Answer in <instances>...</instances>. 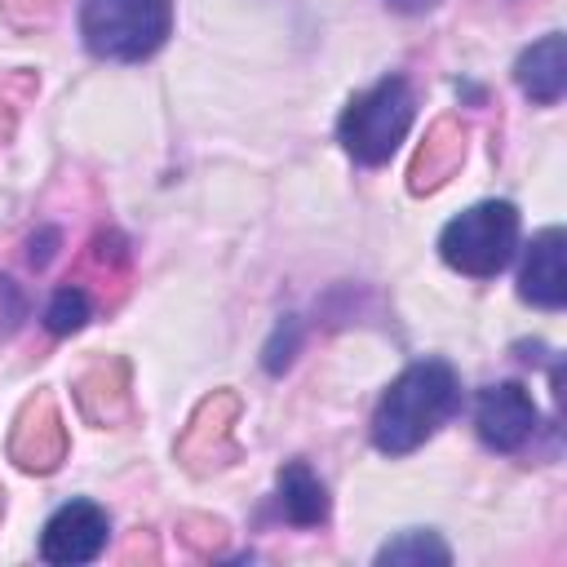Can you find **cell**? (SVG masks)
Returning a JSON list of instances; mask_svg holds the SVG:
<instances>
[{"instance_id":"6da1fadb","label":"cell","mask_w":567,"mask_h":567,"mask_svg":"<svg viewBox=\"0 0 567 567\" xmlns=\"http://www.w3.org/2000/svg\"><path fill=\"white\" fill-rule=\"evenodd\" d=\"M456 403H461V390H456V372L447 363H439V359L412 363L377 403L372 443L385 456H403V452L421 447L456 412Z\"/></svg>"},{"instance_id":"7a4b0ae2","label":"cell","mask_w":567,"mask_h":567,"mask_svg":"<svg viewBox=\"0 0 567 567\" xmlns=\"http://www.w3.org/2000/svg\"><path fill=\"white\" fill-rule=\"evenodd\" d=\"M173 31V0H84L80 35L89 53L111 62L151 58Z\"/></svg>"},{"instance_id":"3957f363","label":"cell","mask_w":567,"mask_h":567,"mask_svg":"<svg viewBox=\"0 0 567 567\" xmlns=\"http://www.w3.org/2000/svg\"><path fill=\"white\" fill-rule=\"evenodd\" d=\"M412 115H416V97H412L408 80L390 75V80L372 84L368 93L350 97V106L341 115V146L359 164H385L394 155V146L408 137Z\"/></svg>"},{"instance_id":"277c9868","label":"cell","mask_w":567,"mask_h":567,"mask_svg":"<svg viewBox=\"0 0 567 567\" xmlns=\"http://www.w3.org/2000/svg\"><path fill=\"white\" fill-rule=\"evenodd\" d=\"M514 244H518V213L505 199H487V204L465 208L439 235L443 261L470 279H487V275L505 270V261L514 257Z\"/></svg>"},{"instance_id":"5b68a950","label":"cell","mask_w":567,"mask_h":567,"mask_svg":"<svg viewBox=\"0 0 567 567\" xmlns=\"http://www.w3.org/2000/svg\"><path fill=\"white\" fill-rule=\"evenodd\" d=\"M235 421H239V394L235 390H213L177 434V465L190 474H213L226 470L239 447H235Z\"/></svg>"},{"instance_id":"8992f818","label":"cell","mask_w":567,"mask_h":567,"mask_svg":"<svg viewBox=\"0 0 567 567\" xmlns=\"http://www.w3.org/2000/svg\"><path fill=\"white\" fill-rule=\"evenodd\" d=\"M66 425H62V412L53 403V394H31L22 403V412L13 416V430H9V461L27 474H49L66 461Z\"/></svg>"},{"instance_id":"52a82bcc","label":"cell","mask_w":567,"mask_h":567,"mask_svg":"<svg viewBox=\"0 0 567 567\" xmlns=\"http://www.w3.org/2000/svg\"><path fill=\"white\" fill-rule=\"evenodd\" d=\"M474 425H478V439L496 452H514L532 439L536 430V403L532 394L518 385V381H501V385H487L478 394V408H474Z\"/></svg>"},{"instance_id":"ba28073f","label":"cell","mask_w":567,"mask_h":567,"mask_svg":"<svg viewBox=\"0 0 567 567\" xmlns=\"http://www.w3.org/2000/svg\"><path fill=\"white\" fill-rule=\"evenodd\" d=\"M102 545H106V514H102L93 501H71V505H62V509L44 523V536H40L44 563H62V567H75V563L97 558Z\"/></svg>"},{"instance_id":"9c48e42d","label":"cell","mask_w":567,"mask_h":567,"mask_svg":"<svg viewBox=\"0 0 567 567\" xmlns=\"http://www.w3.org/2000/svg\"><path fill=\"white\" fill-rule=\"evenodd\" d=\"M128 275H133V252H128V239L120 235V230H97L84 248H80V257H75V266H71V279L66 284H75V288H93L97 292V301L106 306V301H115L124 288H128Z\"/></svg>"},{"instance_id":"30bf717a","label":"cell","mask_w":567,"mask_h":567,"mask_svg":"<svg viewBox=\"0 0 567 567\" xmlns=\"http://www.w3.org/2000/svg\"><path fill=\"white\" fill-rule=\"evenodd\" d=\"M461 164H465V124L456 115H439L425 128V142L416 146V155L408 164V190L434 195Z\"/></svg>"},{"instance_id":"8fae6325","label":"cell","mask_w":567,"mask_h":567,"mask_svg":"<svg viewBox=\"0 0 567 567\" xmlns=\"http://www.w3.org/2000/svg\"><path fill=\"white\" fill-rule=\"evenodd\" d=\"M567 235L558 226L540 230L527 248V261H523V279H518V292L532 301V306H545V310H558L567 301Z\"/></svg>"},{"instance_id":"7c38bea8","label":"cell","mask_w":567,"mask_h":567,"mask_svg":"<svg viewBox=\"0 0 567 567\" xmlns=\"http://www.w3.org/2000/svg\"><path fill=\"white\" fill-rule=\"evenodd\" d=\"M75 403L93 425H120L128 416V363L124 359H93L75 377Z\"/></svg>"},{"instance_id":"4fadbf2b","label":"cell","mask_w":567,"mask_h":567,"mask_svg":"<svg viewBox=\"0 0 567 567\" xmlns=\"http://www.w3.org/2000/svg\"><path fill=\"white\" fill-rule=\"evenodd\" d=\"M514 75H518V89H523L532 102L554 106V102L563 97V89H567V40H563L558 31L540 35V40L518 58Z\"/></svg>"},{"instance_id":"5bb4252c","label":"cell","mask_w":567,"mask_h":567,"mask_svg":"<svg viewBox=\"0 0 567 567\" xmlns=\"http://www.w3.org/2000/svg\"><path fill=\"white\" fill-rule=\"evenodd\" d=\"M279 505H284V518L297 527H315L328 518V492L301 461H292L279 474Z\"/></svg>"},{"instance_id":"9a60e30c","label":"cell","mask_w":567,"mask_h":567,"mask_svg":"<svg viewBox=\"0 0 567 567\" xmlns=\"http://www.w3.org/2000/svg\"><path fill=\"white\" fill-rule=\"evenodd\" d=\"M177 536L186 540L190 554L217 558V554L226 549V540H230V527H226L221 518H213V514H182V518H177Z\"/></svg>"},{"instance_id":"2e32d148","label":"cell","mask_w":567,"mask_h":567,"mask_svg":"<svg viewBox=\"0 0 567 567\" xmlns=\"http://www.w3.org/2000/svg\"><path fill=\"white\" fill-rule=\"evenodd\" d=\"M452 554H447V545L434 536V532H403L399 540H390L381 554H377V563H447Z\"/></svg>"},{"instance_id":"e0dca14e","label":"cell","mask_w":567,"mask_h":567,"mask_svg":"<svg viewBox=\"0 0 567 567\" xmlns=\"http://www.w3.org/2000/svg\"><path fill=\"white\" fill-rule=\"evenodd\" d=\"M89 310H93L89 292H84V288H75V284H66V288H58V292H53V301H49V310H44V323H49V332L66 337V332L84 328Z\"/></svg>"},{"instance_id":"ac0fdd59","label":"cell","mask_w":567,"mask_h":567,"mask_svg":"<svg viewBox=\"0 0 567 567\" xmlns=\"http://www.w3.org/2000/svg\"><path fill=\"white\" fill-rule=\"evenodd\" d=\"M58 9H62V0H0V13H4L9 27H18V31H35V27L53 22Z\"/></svg>"},{"instance_id":"d6986e66","label":"cell","mask_w":567,"mask_h":567,"mask_svg":"<svg viewBox=\"0 0 567 567\" xmlns=\"http://www.w3.org/2000/svg\"><path fill=\"white\" fill-rule=\"evenodd\" d=\"M137 558H146V563H155V558H159L155 536H151V532H142V527H137V532L128 536V545L120 549V563H137Z\"/></svg>"},{"instance_id":"ffe728a7","label":"cell","mask_w":567,"mask_h":567,"mask_svg":"<svg viewBox=\"0 0 567 567\" xmlns=\"http://www.w3.org/2000/svg\"><path fill=\"white\" fill-rule=\"evenodd\" d=\"M53 244H58V230H40V239H31V266L35 270L53 257Z\"/></svg>"},{"instance_id":"44dd1931","label":"cell","mask_w":567,"mask_h":567,"mask_svg":"<svg viewBox=\"0 0 567 567\" xmlns=\"http://www.w3.org/2000/svg\"><path fill=\"white\" fill-rule=\"evenodd\" d=\"M390 9H399V13H425V9H434L439 0H385Z\"/></svg>"},{"instance_id":"7402d4cb","label":"cell","mask_w":567,"mask_h":567,"mask_svg":"<svg viewBox=\"0 0 567 567\" xmlns=\"http://www.w3.org/2000/svg\"><path fill=\"white\" fill-rule=\"evenodd\" d=\"M9 128H13V106H9L4 97H0V137H4Z\"/></svg>"},{"instance_id":"603a6c76","label":"cell","mask_w":567,"mask_h":567,"mask_svg":"<svg viewBox=\"0 0 567 567\" xmlns=\"http://www.w3.org/2000/svg\"><path fill=\"white\" fill-rule=\"evenodd\" d=\"M0 509H4V492H0Z\"/></svg>"}]
</instances>
